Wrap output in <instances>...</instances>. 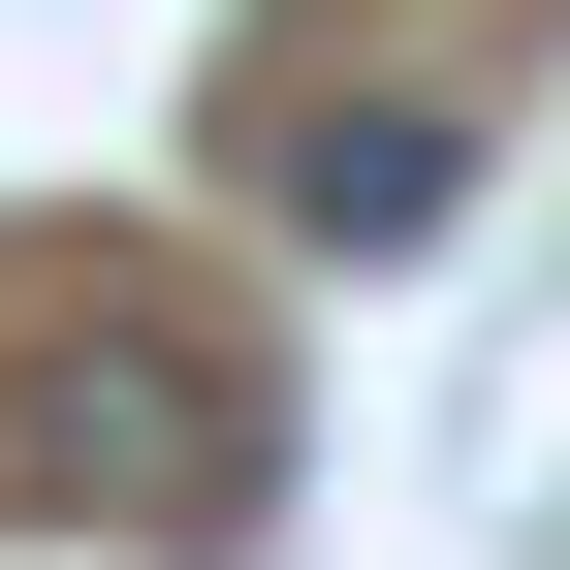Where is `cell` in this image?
<instances>
[{"label": "cell", "mask_w": 570, "mask_h": 570, "mask_svg": "<svg viewBox=\"0 0 570 570\" xmlns=\"http://www.w3.org/2000/svg\"><path fill=\"white\" fill-rule=\"evenodd\" d=\"M32 475H63L96 539H254V348H223V317H96V348L32 381Z\"/></svg>", "instance_id": "6da1fadb"}, {"label": "cell", "mask_w": 570, "mask_h": 570, "mask_svg": "<svg viewBox=\"0 0 570 570\" xmlns=\"http://www.w3.org/2000/svg\"><path fill=\"white\" fill-rule=\"evenodd\" d=\"M285 190H317V254H412V223L475 190V127H444V96H348V127H317Z\"/></svg>", "instance_id": "7a4b0ae2"}]
</instances>
